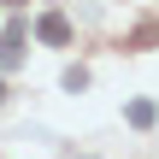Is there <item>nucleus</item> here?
Returning <instances> with one entry per match:
<instances>
[{
  "label": "nucleus",
  "instance_id": "nucleus-1",
  "mask_svg": "<svg viewBox=\"0 0 159 159\" xmlns=\"http://www.w3.org/2000/svg\"><path fill=\"white\" fill-rule=\"evenodd\" d=\"M35 35H41L47 47H71V24H65L59 12H41V18H35Z\"/></svg>",
  "mask_w": 159,
  "mask_h": 159
},
{
  "label": "nucleus",
  "instance_id": "nucleus-2",
  "mask_svg": "<svg viewBox=\"0 0 159 159\" xmlns=\"http://www.w3.org/2000/svg\"><path fill=\"white\" fill-rule=\"evenodd\" d=\"M18 59H24V24H6V41H0V65L12 71Z\"/></svg>",
  "mask_w": 159,
  "mask_h": 159
},
{
  "label": "nucleus",
  "instance_id": "nucleus-3",
  "mask_svg": "<svg viewBox=\"0 0 159 159\" xmlns=\"http://www.w3.org/2000/svg\"><path fill=\"white\" fill-rule=\"evenodd\" d=\"M153 118H159V112H153V100H130V124H136V130H148Z\"/></svg>",
  "mask_w": 159,
  "mask_h": 159
},
{
  "label": "nucleus",
  "instance_id": "nucleus-4",
  "mask_svg": "<svg viewBox=\"0 0 159 159\" xmlns=\"http://www.w3.org/2000/svg\"><path fill=\"white\" fill-rule=\"evenodd\" d=\"M0 100H6V83H0Z\"/></svg>",
  "mask_w": 159,
  "mask_h": 159
},
{
  "label": "nucleus",
  "instance_id": "nucleus-5",
  "mask_svg": "<svg viewBox=\"0 0 159 159\" xmlns=\"http://www.w3.org/2000/svg\"><path fill=\"white\" fill-rule=\"evenodd\" d=\"M6 6H24V0H6Z\"/></svg>",
  "mask_w": 159,
  "mask_h": 159
}]
</instances>
